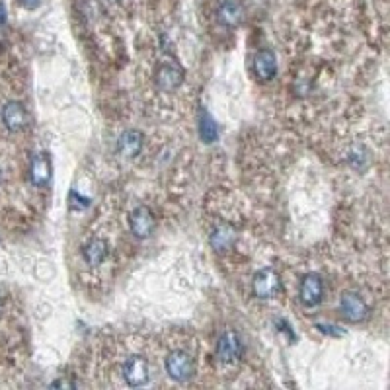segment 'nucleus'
<instances>
[{
	"mask_svg": "<svg viewBox=\"0 0 390 390\" xmlns=\"http://www.w3.org/2000/svg\"><path fill=\"white\" fill-rule=\"evenodd\" d=\"M242 355H244V346H242V339L238 338L237 332H232V330L225 332L217 341L215 357L219 361V365L232 367V365L240 363Z\"/></svg>",
	"mask_w": 390,
	"mask_h": 390,
	"instance_id": "obj_2",
	"label": "nucleus"
},
{
	"mask_svg": "<svg viewBox=\"0 0 390 390\" xmlns=\"http://www.w3.org/2000/svg\"><path fill=\"white\" fill-rule=\"evenodd\" d=\"M244 18V6L238 0H223L217 8V20L225 28H237Z\"/></svg>",
	"mask_w": 390,
	"mask_h": 390,
	"instance_id": "obj_11",
	"label": "nucleus"
},
{
	"mask_svg": "<svg viewBox=\"0 0 390 390\" xmlns=\"http://www.w3.org/2000/svg\"><path fill=\"white\" fill-rule=\"evenodd\" d=\"M51 387H55V389H61V387H76L74 382H69V380H57V382H53Z\"/></svg>",
	"mask_w": 390,
	"mask_h": 390,
	"instance_id": "obj_18",
	"label": "nucleus"
},
{
	"mask_svg": "<svg viewBox=\"0 0 390 390\" xmlns=\"http://www.w3.org/2000/svg\"><path fill=\"white\" fill-rule=\"evenodd\" d=\"M4 20H6V8H4V4L0 2V26L4 24Z\"/></svg>",
	"mask_w": 390,
	"mask_h": 390,
	"instance_id": "obj_19",
	"label": "nucleus"
},
{
	"mask_svg": "<svg viewBox=\"0 0 390 390\" xmlns=\"http://www.w3.org/2000/svg\"><path fill=\"white\" fill-rule=\"evenodd\" d=\"M18 4H20L22 8H26V10H35L42 4V0H18Z\"/></svg>",
	"mask_w": 390,
	"mask_h": 390,
	"instance_id": "obj_17",
	"label": "nucleus"
},
{
	"mask_svg": "<svg viewBox=\"0 0 390 390\" xmlns=\"http://www.w3.org/2000/svg\"><path fill=\"white\" fill-rule=\"evenodd\" d=\"M51 180V160L47 154H35L30 166V182L35 187H45Z\"/></svg>",
	"mask_w": 390,
	"mask_h": 390,
	"instance_id": "obj_12",
	"label": "nucleus"
},
{
	"mask_svg": "<svg viewBox=\"0 0 390 390\" xmlns=\"http://www.w3.org/2000/svg\"><path fill=\"white\" fill-rule=\"evenodd\" d=\"M185 72L178 62H162L154 72V84L160 92H174L184 84Z\"/></svg>",
	"mask_w": 390,
	"mask_h": 390,
	"instance_id": "obj_3",
	"label": "nucleus"
},
{
	"mask_svg": "<svg viewBox=\"0 0 390 390\" xmlns=\"http://www.w3.org/2000/svg\"><path fill=\"white\" fill-rule=\"evenodd\" d=\"M339 312L348 322H363L369 316V307L367 303L355 295V293H346L339 300Z\"/></svg>",
	"mask_w": 390,
	"mask_h": 390,
	"instance_id": "obj_8",
	"label": "nucleus"
},
{
	"mask_svg": "<svg viewBox=\"0 0 390 390\" xmlns=\"http://www.w3.org/2000/svg\"><path fill=\"white\" fill-rule=\"evenodd\" d=\"M124 379L129 387H144L151 379V367L143 355H131L124 363Z\"/></svg>",
	"mask_w": 390,
	"mask_h": 390,
	"instance_id": "obj_5",
	"label": "nucleus"
},
{
	"mask_svg": "<svg viewBox=\"0 0 390 390\" xmlns=\"http://www.w3.org/2000/svg\"><path fill=\"white\" fill-rule=\"evenodd\" d=\"M108 252H110V246H108V242L103 238H92L83 248V257L90 267H100L105 262Z\"/></svg>",
	"mask_w": 390,
	"mask_h": 390,
	"instance_id": "obj_13",
	"label": "nucleus"
},
{
	"mask_svg": "<svg viewBox=\"0 0 390 390\" xmlns=\"http://www.w3.org/2000/svg\"><path fill=\"white\" fill-rule=\"evenodd\" d=\"M2 124L6 125L8 131L20 133L30 125V115L20 102H8L2 108Z\"/></svg>",
	"mask_w": 390,
	"mask_h": 390,
	"instance_id": "obj_9",
	"label": "nucleus"
},
{
	"mask_svg": "<svg viewBox=\"0 0 390 390\" xmlns=\"http://www.w3.org/2000/svg\"><path fill=\"white\" fill-rule=\"evenodd\" d=\"M252 69L254 74L260 80H271L275 74H278V57L271 49H262L254 55V61H252Z\"/></svg>",
	"mask_w": 390,
	"mask_h": 390,
	"instance_id": "obj_10",
	"label": "nucleus"
},
{
	"mask_svg": "<svg viewBox=\"0 0 390 390\" xmlns=\"http://www.w3.org/2000/svg\"><path fill=\"white\" fill-rule=\"evenodd\" d=\"M164 369L172 380L185 382L195 375V359L184 349H174L166 355Z\"/></svg>",
	"mask_w": 390,
	"mask_h": 390,
	"instance_id": "obj_1",
	"label": "nucleus"
},
{
	"mask_svg": "<svg viewBox=\"0 0 390 390\" xmlns=\"http://www.w3.org/2000/svg\"><path fill=\"white\" fill-rule=\"evenodd\" d=\"M211 244L215 250H228V248L235 244V232H232V228H228L226 225H221L217 226L215 230H213V235H211Z\"/></svg>",
	"mask_w": 390,
	"mask_h": 390,
	"instance_id": "obj_15",
	"label": "nucleus"
},
{
	"mask_svg": "<svg viewBox=\"0 0 390 390\" xmlns=\"http://www.w3.org/2000/svg\"><path fill=\"white\" fill-rule=\"evenodd\" d=\"M143 149V135L139 131H125L119 141H117V153L125 156V158H135Z\"/></svg>",
	"mask_w": 390,
	"mask_h": 390,
	"instance_id": "obj_14",
	"label": "nucleus"
},
{
	"mask_svg": "<svg viewBox=\"0 0 390 390\" xmlns=\"http://www.w3.org/2000/svg\"><path fill=\"white\" fill-rule=\"evenodd\" d=\"M0 182H2V172H0Z\"/></svg>",
	"mask_w": 390,
	"mask_h": 390,
	"instance_id": "obj_21",
	"label": "nucleus"
},
{
	"mask_svg": "<svg viewBox=\"0 0 390 390\" xmlns=\"http://www.w3.org/2000/svg\"><path fill=\"white\" fill-rule=\"evenodd\" d=\"M2 308H4V298L0 297V312H2Z\"/></svg>",
	"mask_w": 390,
	"mask_h": 390,
	"instance_id": "obj_20",
	"label": "nucleus"
},
{
	"mask_svg": "<svg viewBox=\"0 0 390 390\" xmlns=\"http://www.w3.org/2000/svg\"><path fill=\"white\" fill-rule=\"evenodd\" d=\"M298 298L305 307L312 308L322 303L324 298V281L316 273H308L300 281V287H298Z\"/></svg>",
	"mask_w": 390,
	"mask_h": 390,
	"instance_id": "obj_7",
	"label": "nucleus"
},
{
	"mask_svg": "<svg viewBox=\"0 0 390 390\" xmlns=\"http://www.w3.org/2000/svg\"><path fill=\"white\" fill-rule=\"evenodd\" d=\"M199 135L203 139V143H215L219 137V127H217L215 119L207 112H201L199 117Z\"/></svg>",
	"mask_w": 390,
	"mask_h": 390,
	"instance_id": "obj_16",
	"label": "nucleus"
},
{
	"mask_svg": "<svg viewBox=\"0 0 390 390\" xmlns=\"http://www.w3.org/2000/svg\"><path fill=\"white\" fill-rule=\"evenodd\" d=\"M252 291L257 298H273L281 291V278L275 269H260L252 279Z\"/></svg>",
	"mask_w": 390,
	"mask_h": 390,
	"instance_id": "obj_4",
	"label": "nucleus"
},
{
	"mask_svg": "<svg viewBox=\"0 0 390 390\" xmlns=\"http://www.w3.org/2000/svg\"><path fill=\"white\" fill-rule=\"evenodd\" d=\"M129 228L137 238L153 237L154 228H156V219L153 211L146 205L135 207L129 215Z\"/></svg>",
	"mask_w": 390,
	"mask_h": 390,
	"instance_id": "obj_6",
	"label": "nucleus"
}]
</instances>
